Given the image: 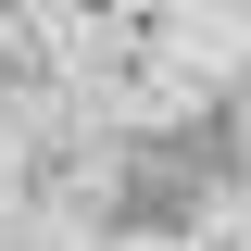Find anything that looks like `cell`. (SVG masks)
Instances as JSON below:
<instances>
[{
    "instance_id": "cell-1",
    "label": "cell",
    "mask_w": 251,
    "mask_h": 251,
    "mask_svg": "<svg viewBox=\"0 0 251 251\" xmlns=\"http://www.w3.org/2000/svg\"><path fill=\"white\" fill-rule=\"evenodd\" d=\"M38 63H50V50H38V25H25V13H0V88H25Z\"/></svg>"
}]
</instances>
